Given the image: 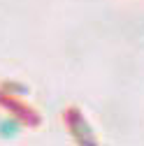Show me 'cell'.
Returning a JSON list of instances; mask_svg holds the SVG:
<instances>
[{
	"label": "cell",
	"instance_id": "6da1fadb",
	"mask_svg": "<svg viewBox=\"0 0 144 146\" xmlns=\"http://www.w3.org/2000/svg\"><path fill=\"white\" fill-rule=\"evenodd\" d=\"M21 130H23V123L16 116H0V139L14 141L21 135Z\"/></svg>",
	"mask_w": 144,
	"mask_h": 146
}]
</instances>
